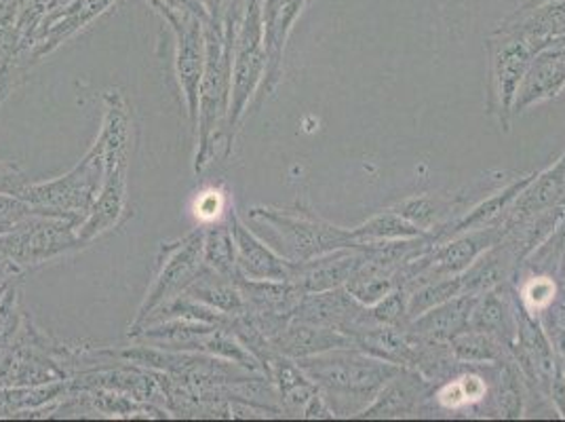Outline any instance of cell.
I'll return each mask as SVG.
<instances>
[{"label": "cell", "instance_id": "obj_1", "mask_svg": "<svg viewBox=\"0 0 565 422\" xmlns=\"http://www.w3.org/2000/svg\"><path fill=\"white\" fill-rule=\"evenodd\" d=\"M296 363L317 384L331 412L342 419L361 416L384 384L401 370V366L382 361L356 347L310 355L296 359Z\"/></svg>", "mask_w": 565, "mask_h": 422}, {"label": "cell", "instance_id": "obj_2", "mask_svg": "<svg viewBox=\"0 0 565 422\" xmlns=\"http://www.w3.org/2000/svg\"><path fill=\"white\" fill-rule=\"evenodd\" d=\"M106 115L95 144L104 152V180L89 215L78 224L76 235L83 247L120 224L127 211V176L131 146V115L118 89L104 94Z\"/></svg>", "mask_w": 565, "mask_h": 422}, {"label": "cell", "instance_id": "obj_3", "mask_svg": "<svg viewBox=\"0 0 565 422\" xmlns=\"http://www.w3.org/2000/svg\"><path fill=\"white\" fill-rule=\"evenodd\" d=\"M233 43L205 20V68L199 85V113H196V155L194 173H203L212 163L215 141H222V129L228 117L231 87H233Z\"/></svg>", "mask_w": 565, "mask_h": 422}, {"label": "cell", "instance_id": "obj_4", "mask_svg": "<svg viewBox=\"0 0 565 422\" xmlns=\"http://www.w3.org/2000/svg\"><path fill=\"white\" fill-rule=\"evenodd\" d=\"M249 218L268 229L275 250L289 262H307L331 254L335 250L356 247L353 231L335 226L317 213L296 208H266L249 210Z\"/></svg>", "mask_w": 565, "mask_h": 422}, {"label": "cell", "instance_id": "obj_5", "mask_svg": "<svg viewBox=\"0 0 565 422\" xmlns=\"http://www.w3.org/2000/svg\"><path fill=\"white\" fill-rule=\"evenodd\" d=\"M268 51L264 43V18H262V0H247L245 15L236 32L233 48V87H231V106L228 117L222 129V138L226 144V155L233 148V138L241 120L245 117L254 95L258 94L264 76H266Z\"/></svg>", "mask_w": 565, "mask_h": 422}, {"label": "cell", "instance_id": "obj_6", "mask_svg": "<svg viewBox=\"0 0 565 422\" xmlns=\"http://www.w3.org/2000/svg\"><path fill=\"white\" fill-rule=\"evenodd\" d=\"M104 180V152L94 141L89 152L68 173L36 184H25L18 197L43 215L66 218L81 224L94 208Z\"/></svg>", "mask_w": 565, "mask_h": 422}, {"label": "cell", "instance_id": "obj_7", "mask_svg": "<svg viewBox=\"0 0 565 422\" xmlns=\"http://www.w3.org/2000/svg\"><path fill=\"white\" fill-rule=\"evenodd\" d=\"M76 229L78 224L66 218L34 213L11 231L0 233V256L11 262L20 273H25L49 260L83 247Z\"/></svg>", "mask_w": 565, "mask_h": 422}, {"label": "cell", "instance_id": "obj_8", "mask_svg": "<svg viewBox=\"0 0 565 422\" xmlns=\"http://www.w3.org/2000/svg\"><path fill=\"white\" fill-rule=\"evenodd\" d=\"M486 49L490 55L488 113L498 118V125L509 134L519 85L541 49L515 32L500 30H494V34L486 41Z\"/></svg>", "mask_w": 565, "mask_h": 422}, {"label": "cell", "instance_id": "obj_9", "mask_svg": "<svg viewBox=\"0 0 565 422\" xmlns=\"http://www.w3.org/2000/svg\"><path fill=\"white\" fill-rule=\"evenodd\" d=\"M203 235L205 229H196L190 235L161 245L159 273L146 292V298L131 324V331L140 329L157 308L182 296L192 279L199 275V271L203 268Z\"/></svg>", "mask_w": 565, "mask_h": 422}, {"label": "cell", "instance_id": "obj_10", "mask_svg": "<svg viewBox=\"0 0 565 422\" xmlns=\"http://www.w3.org/2000/svg\"><path fill=\"white\" fill-rule=\"evenodd\" d=\"M152 7L166 18L175 34V76L186 99L190 123L196 125L199 85L205 68V20L199 13L173 9L161 0H150Z\"/></svg>", "mask_w": 565, "mask_h": 422}, {"label": "cell", "instance_id": "obj_11", "mask_svg": "<svg viewBox=\"0 0 565 422\" xmlns=\"http://www.w3.org/2000/svg\"><path fill=\"white\" fill-rule=\"evenodd\" d=\"M117 0H71L64 7H51L45 13L41 24L36 28V34L32 39V45L22 60L20 71H25L41 57L49 55L51 51L66 43L74 34H78L85 25L92 24L95 18H99L108 7H113Z\"/></svg>", "mask_w": 565, "mask_h": 422}, {"label": "cell", "instance_id": "obj_12", "mask_svg": "<svg viewBox=\"0 0 565 422\" xmlns=\"http://www.w3.org/2000/svg\"><path fill=\"white\" fill-rule=\"evenodd\" d=\"M294 319L340 329L351 338L361 334L363 329L377 326L370 306L361 305L344 285L335 289L305 294V298L294 310Z\"/></svg>", "mask_w": 565, "mask_h": 422}, {"label": "cell", "instance_id": "obj_13", "mask_svg": "<svg viewBox=\"0 0 565 422\" xmlns=\"http://www.w3.org/2000/svg\"><path fill=\"white\" fill-rule=\"evenodd\" d=\"M228 226L235 243L236 266L238 273L247 279H273L282 282L291 279L294 262L282 259L281 254L262 241L256 233H252L245 222L238 218L235 208L226 210Z\"/></svg>", "mask_w": 565, "mask_h": 422}, {"label": "cell", "instance_id": "obj_14", "mask_svg": "<svg viewBox=\"0 0 565 422\" xmlns=\"http://www.w3.org/2000/svg\"><path fill=\"white\" fill-rule=\"evenodd\" d=\"M435 382L412 368H401L377 398L361 412V419H403L416 414L435 393Z\"/></svg>", "mask_w": 565, "mask_h": 422}, {"label": "cell", "instance_id": "obj_15", "mask_svg": "<svg viewBox=\"0 0 565 422\" xmlns=\"http://www.w3.org/2000/svg\"><path fill=\"white\" fill-rule=\"evenodd\" d=\"M565 89V49L551 45L534 55L519 85L513 115H521L532 106L557 99Z\"/></svg>", "mask_w": 565, "mask_h": 422}, {"label": "cell", "instance_id": "obj_16", "mask_svg": "<svg viewBox=\"0 0 565 422\" xmlns=\"http://www.w3.org/2000/svg\"><path fill=\"white\" fill-rule=\"evenodd\" d=\"M565 199V152L553 165L536 173V178L521 190L518 199L502 215L507 231H513L525 220L539 215L542 211L562 205Z\"/></svg>", "mask_w": 565, "mask_h": 422}, {"label": "cell", "instance_id": "obj_17", "mask_svg": "<svg viewBox=\"0 0 565 422\" xmlns=\"http://www.w3.org/2000/svg\"><path fill=\"white\" fill-rule=\"evenodd\" d=\"M365 252L361 245L335 250L326 256L307 260V262H294L291 282L298 283L305 294L312 292H326L347 285L354 275V271L363 264Z\"/></svg>", "mask_w": 565, "mask_h": 422}, {"label": "cell", "instance_id": "obj_18", "mask_svg": "<svg viewBox=\"0 0 565 422\" xmlns=\"http://www.w3.org/2000/svg\"><path fill=\"white\" fill-rule=\"evenodd\" d=\"M479 296L481 294H460L414 317L412 321L405 324V328L423 340L449 345L456 336L469 329L472 308L477 305Z\"/></svg>", "mask_w": 565, "mask_h": 422}, {"label": "cell", "instance_id": "obj_19", "mask_svg": "<svg viewBox=\"0 0 565 422\" xmlns=\"http://www.w3.org/2000/svg\"><path fill=\"white\" fill-rule=\"evenodd\" d=\"M270 345L275 347V351L291 359H302L331 349L354 347L353 338L340 329L315 326L298 319H291L277 336H273Z\"/></svg>", "mask_w": 565, "mask_h": 422}, {"label": "cell", "instance_id": "obj_20", "mask_svg": "<svg viewBox=\"0 0 565 422\" xmlns=\"http://www.w3.org/2000/svg\"><path fill=\"white\" fill-rule=\"evenodd\" d=\"M495 30L515 32L519 36L532 41L541 51L551 48L553 41L565 32V0H548L530 11L518 9Z\"/></svg>", "mask_w": 565, "mask_h": 422}, {"label": "cell", "instance_id": "obj_21", "mask_svg": "<svg viewBox=\"0 0 565 422\" xmlns=\"http://www.w3.org/2000/svg\"><path fill=\"white\" fill-rule=\"evenodd\" d=\"M359 351L401 368H414L418 355V338L405 326H372L353 338Z\"/></svg>", "mask_w": 565, "mask_h": 422}, {"label": "cell", "instance_id": "obj_22", "mask_svg": "<svg viewBox=\"0 0 565 422\" xmlns=\"http://www.w3.org/2000/svg\"><path fill=\"white\" fill-rule=\"evenodd\" d=\"M281 398L285 414H300L305 412L308 401L319 393L317 384L305 374V370L296 363V359L275 352L268 363V376Z\"/></svg>", "mask_w": 565, "mask_h": 422}, {"label": "cell", "instance_id": "obj_23", "mask_svg": "<svg viewBox=\"0 0 565 422\" xmlns=\"http://www.w3.org/2000/svg\"><path fill=\"white\" fill-rule=\"evenodd\" d=\"M184 296H189L196 303L212 306L224 315H241L247 310L243 292L238 289L236 282L215 273L205 264L189 287L184 289Z\"/></svg>", "mask_w": 565, "mask_h": 422}, {"label": "cell", "instance_id": "obj_24", "mask_svg": "<svg viewBox=\"0 0 565 422\" xmlns=\"http://www.w3.org/2000/svg\"><path fill=\"white\" fill-rule=\"evenodd\" d=\"M449 349L454 352V357L462 363V366H500L511 359L509 349L495 340L494 336L477 331V329H467L460 336H456L449 342Z\"/></svg>", "mask_w": 565, "mask_h": 422}, {"label": "cell", "instance_id": "obj_25", "mask_svg": "<svg viewBox=\"0 0 565 422\" xmlns=\"http://www.w3.org/2000/svg\"><path fill=\"white\" fill-rule=\"evenodd\" d=\"M426 235L416 224L405 220L393 208L377 211L370 220L353 229L356 245L367 243H380V241H399V239H414V236Z\"/></svg>", "mask_w": 565, "mask_h": 422}, {"label": "cell", "instance_id": "obj_26", "mask_svg": "<svg viewBox=\"0 0 565 422\" xmlns=\"http://www.w3.org/2000/svg\"><path fill=\"white\" fill-rule=\"evenodd\" d=\"M393 210L403 215L405 220H409L412 224H416L424 233H430V231L439 229L441 224L454 220V215H451L454 203L446 201L439 194H430V192L407 197L397 205H393Z\"/></svg>", "mask_w": 565, "mask_h": 422}, {"label": "cell", "instance_id": "obj_27", "mask_svg": "<svg viewBox=\"0 0 565 422\" xmlns=\"http://www.w3.org/2000/svg\"><path fill=\"white\" fill-rule=\"evenodd\" d=\"M498 380H495L494 412L500 419H521L525 412V380L519 372L518 366L513 361L500 363L498 368Z\"/></svg>", "mask_w": 565, "mask_h": 422}, {"label": "cell", "instance_id": "obj_28", "mask_svg": "<svg viewBox=\"0 0 565 422\" xmlns=\"http://www.w3.org/2000/svg\"><path fill=\"white\" fill-rule=\"evenodd\" d=\"M354 298L365 306H374L388 296L397 285V273L376 266L367 260L354 271L353 277L344 285Z\"/></svg>", "mask_w": 565, "mask_h": 422}, {"label": "cell", "instance_id": "obj_29", "mask_svg": "<svg viewBox=\"0 0 565 422\" xmlns=\"http://www.w3.org/2000/svg\"><path fill=\"white\" fill-rule=\"evenodd\" d=\"M203 264L233 282L241 275L236 266L235 243H233L228 222H217V224L212 222L210 229H205Z\"/></svg>", "mask_w": 565, "mask_h": 422}, {"label": "cell", "instance_id": "obj_30", "mask_svg": "<svg viewBox=\"0 0 565 422\" xmlns=\"http://www.w3.org/2000/svg\"><path fill=\"white\" fill-rule=\"evenodd\" d=\"M519 300L534 317H539L542 310L553 305L559 292V279L548 273H527L521 282H515Z\"/></svg>", "mask_w": 565, "mask_h": 422}, {"label": "cell", "instance_id": "obj_31", "mask_svg": "<svg viewBox=\"0 0 565 422\" xmlns=\"http://www.w3.org/2000/svg\"><path fill=\"white\" fill-rule=\"evenodd\" d=\"M409 292L405 287H395L388 296H384L380 303L370 306L372 317L382 326H405L407 324V305H409Z\"/></svg>", "mask_w": 565, "mask_h": 422}, {"label": "cell", "instance_id": "obj_32", "mask_svg": "<svg viewBox=\"0 0 565 422\" xmlns=\"http://www.w3.org/2000/svg\"><path fill=\"white\" fill-rule=\"evenodd\" d=\"M41 213L34 205H30L22 197L0 192V233L11 231L15 224H20L25 218Z\"/></svg>", "mask_w": 565, "mask_h": 422}, {"label": "cell", "instance_id": "obj_33", "mask_svg": "<svg viewBox=\"0 0 565 422\" xmlns=\"http://www.w3.org/2000/svg\"><path fill=\"white\" fill-rule=\"evenodd\" d=\"M28 184L24 171L15 163L0 161V192L20 194V190Z\"/></svg>", "mask_w": 565, "mask_h": 422}, {"label": "cell", "instance_id": "obj_34", "mask_svg": "<svg viewBox=\"0 0 565 422\" xmlns=\"http://www.w3.org/2000/svg\"><path fill=\"white\" fill-rule=\"evenodd\" d=\"M196 213H201L203 218H207L210 222H213L215 218H220L224 210H226V194H222L217 188L212 190L210 194H205V197H201L199 199V208H196Z\"/></svg>", "mask_w": 565, "mask_h": 422}, {"label": "cell", "instance_id": "obj_35", "mask_svg": "<svg viewBox=\"0 0 565 422\" xmlns=\"http://www.w3.org/2000/svg\"><path fill=\"white\" fill-rule=\"evenodd\" d=\"M548 398L553 401V408L557 410V414L565 419V376L562 372L559 359H557V368L553 372V380H551V387H548Z\"/></svg>", "mask_w": 565, "mask_h": 422}, {"label": "cell", "instance_id": "obj_36", "mask_svg": "<svg viewBox=\"0 0 565 422\" xmlns=\"http://www.w3.org/2000/svg\"><path fill=\"white\" fill-rule=\"evenodd\" d=\"M201 2H203V9H205L210 22L224 34V20L235 0H201Z\"/></svg>", "mask_w": 565, "mask_h": 422}, {"label": "cell", "instance_id": "obj_37", "mask_svg": "<svg viewBox=\"0 0 565 422\" xmlns=\"http://www.w3.org/2000/svg\"><path fill=\"white\" fill-rule=\"evenodd\" d=\"M544 2H548V0H525L519 9L521 11H530V9H536V7H541V4H544Z\"/></svg>", "mask_w": 565, "mask_h": 422}, {"label": "cell", "instance_id": "obj_38", "mask_svg": "<svg viewBox=\"0 0 565 422\" xmlns=\"http://www.w3.org/2000/svg\"><path fill=\"white\" fill-rule=\"evenodd\" d=\"M553 45H557V48H564L565 49V32L562 34V36H557L555 41H553Z\"/></svg>", "mask_w": 565, "mask_h": 422}, {"label": "cell", "instance_id": "obj_39", "mask_svg": "<svg viewBox=\"0 0 565 422\" xmlns=\"http://www.w3.org/2000/svg\"><path fill=\"white\" fill-rule=\"evenodd\" d=\"M557 359H559V366H562V372L565 376V357H557Z\"/></svg>", "mask_w": 565, "mask_h": 422}, {"label": "cell", "instance_id": "obj_40", "mask_svg": "<svg viewBox=\"0 0 565 422\" xmlns=\"http://www.w3.org/2000/svg\"><path fill=\"white\" fill-rule=\"evenodd\" d=\"M564 205H565V199H564Z\"/></svg>", "mask_w": 565, "mask_h": 422}]
</instances>
